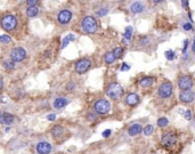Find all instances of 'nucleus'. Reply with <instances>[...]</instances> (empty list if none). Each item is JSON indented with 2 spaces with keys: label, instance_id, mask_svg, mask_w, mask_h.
Instances as JSON below:
<instances>
[{
  "label": "nucleus",
  "instance_id": "nucleus-7",
  "mask_svg": "<svg viewBox=\"0 0 195 154\" xmlns=\"http://www.w3.org/2000/svg\"><path fill=\"white\" fill-rule=\"evenodd\" d=\"M177 85L180 90H189L193 88L194 86V80L191 76L187 74H182L177 79Z\"/></svg>",
  "mask_w": 195,
  "mask_h": 154
},
{
  "label": "nucleus",
  "instance_id": "nucleus-20",
  "mask_svg": "<svg viewBox=\"0 0 195 154\" xmlns=\"http://www.w3.org/2000/svg\"><path fill=\"white\" fill-rule=\"evenodd\" d=\"M115 61H117V57L114 56L113 51H107V52H105V55H104L105 64L112 65V64H114V63H115Z\"/></svg>",
  "mask_w": 195,
  "mask_h": 154
},
{
  "label": "nucleus",
  "instance_id": "nucleus-32",
  "mask_svg": "<svg viewBox=\"0 0 195 154\" xmlns=\"http://www.w3.org/2000/svg\"><path fill=\"white\" fill-rule=\"evenodd\" d=\"M107 13H108V9H107V8H102V9H99V10L96 12V15H97L98 17H103V16H105Z\"/></svg>",
  "mask_w": 195,
  "mask_h": 154
},
{
  "label": "nucleus",
  "instance_id": "nucleus-27",
  "mask_svg": "<svg viewBox=\"0 0 195 154\" xmlns=\"http://www.w3.org/2000/svg\"><path fill=\"white\" fill-rule=\"evenodd\" d=\"M164 56H166V58H167L168 61H170V62L176 58V54H175L173 50H167L164 52Z\"/></svg>",
  "mask_w": 195,
  "mask_h": 154
},
{
  "label": "nucleus",
  "instance_id": "nucleus-33",
  "mask_svg": "<svg viewBox=\"0 0 195 154\" xmlns=\"http://www.w3.org/2000/svg\"><path fill=\"white\" fill-rule=\"evenodd\" d=\"M188 46H189V41H188V39H185L184 40V47H182V55H186V52H187V49H188Z\"/></svg>",
  "mask_w": 195,
  "mask_h": 154
},
{
  "label": "nucleus",
  "instance_id": "nucleus-6",
  "mask_svg": "<svg viewBox=\"0 0 195 154\" xmlns=\"http://www.w3.org/2000/svg\"><path fill=\"white\" fill-rule=\"evenodd\" d=\"M1 27L6 31H13L17 26V18L14 15H5L0 21Z\"/></svg>",
  "mask_w": 195,
  "mask_h": 154
},
{
  "label": "nucleus",
  "instance_id": "nucleus-2",
  "mask_svg": "<svg viewBox=\"0 0 195 154\" xmlns=\"http://www.w3.org/2000/svg\"><path fill=\"white\" fill-rule=\"evenodd\" d=\"M123 92H124L123 87H122L120 83H117V82H112V83H110V85L107 86V88H106V95H107L111 99H113V101L120 99V98L122 97Z\"/></svg>",
  "mask_w": 195,
  "mask_h": 154
},
{
  "label": "nucleus",
  "instance_id": "nucleus-22",
  "mask_svg": "<svg viewBox=\"0 0 195 154\" xmlns=\"http://www.w3.org/2000/svg\"><path fill=\"white\" fill-rule=\"evenodd\" d=\"M75 39H77V37H75L74 34H72V33L67 34L66 37H64L63 41H62V46H61V48H62V49L66 48V47H67V45H68V43H70L71 41H74Z\"/></svg>",
  "mask_w": 195,
  "mask_h": 154
},
{
  "label": "nucleus",
  "instance_id": "nucleus-26",
  "mask_svg": "<svg viewBox=\"0 0 195 154\" xmlns=\"http://www.w3.org/2000/svg\"><path fill=\"white\" fill-rule=\"evenodd\" d=\"M113 54H114V56L117 58H121L122 57V55H123V48L122 47H117V48H114L113 49Z\"/></svg>",
  "mask_w": 195,
  "mask_h": 154
},
{
  "label": "nucleus",
  "instance_id": "nucleus-43",
  "mask_svg": "<svg viewBox=\"0 0 195 154\" xmlns=\"http://www.w3.org/2000/svg\"><path fill=\"white\" fill-rule=\"evenodd\" d=\"M192 51L195 52V38H194V41H193V45H192Z\"/></svg>",
  "mask_w": 195,
  "mask_h": 154
},
{
  "label": "nucleus",
  "instance_id": "nucleus-47",
  "mask_svg": "<svg viewBox=\"0 0 195 154\" xmlns=\"http://www.w3.org/2000/svg\"><path fill=\"white\" fill-rule=\"evenodd\" d=\"M1 114H2V112H1V111H0V116H1Z\"/></svg>",
  "mask_w": 195,
  "mask_h": 154
},
{
  "label": "nucleus",
  "instance_id": "nucleus-17",
  "mask_svg": "<svg viewBox=\"0 0 195 154\" xmlns=\"http://www.w3.org/2000/svg\"><path fill=\"white\" fill-rule=\"evenodd\" d=\"M129 9L132 14H139L142 13V12H144L145 5H144L143 2H140V1H136V2H133V4L130 5Z\"/></svg>",
  "mask_w": 195,
  "mask_h": 154
},
{
  "label": "nucleus",
  "instance_id": "nucleus-30",
  "mask_svg": "<svg viewBox=\"0 0 195 154\" xmlns=\"http://www.w3.org/2000/svg\"><path fill=\"white\" fill-rule=\"evenodd\" d=\"M10 41H12V38H10L9 36H7V34L0 36V42H1V43H9Z\"/></svg>",
  "mask_w": 195,
  "mask_h": 154
},
{
  "label": "nucleus",
  "instance_id": "nucleus-19",
  "mask_svg": "<svg viewBox=\"0 0 195 154\" xmlns=\"http://www.w3.org/2000/svg\"><path fill=\"white\" fill-rule=\"evenodd\" d=\"M68 104V101L64 98V97H58V98H56L54 103H52V106L55 107V108H57V110H59V108H63L65 107L66 105Z\"/></svg>",
  "mask_w": 195,
  "mask_h": 154
},
{
  "label": "nucleus",
  "instance_id": "nucleus-39",
  "mask_svg": "<svg viewBox=\"0 0 195 154\" xmlns=\"http://www.w3.org/2000/svg\"><path fill=\"white\" fill-rule=\"evenodd\" d=\"M66 88H67V90H68V91H72V90L75 89V83L71 81V82L67 85V87H66Z\"/></svg>",
  "mask_w": 195,
  "mask_h": 154
},
{
  "label": "nucleus",
  "instance_id": "nucleus-8",
  "mask_svg": "<svg viewBox=\"0 0 195 154\" xmlns=\"http://www.w3.org/2000/svg\"><path fill=\"white\" fill-rule=\"evenodd\" d=\"M9 57H10V60L13 61L14 63L22 62L26 57V51L22 47H16V48L12 49L10 54H9Z\"/></svg>",
  "mask_w": 195,
  "mask_h": 154
},
{
  "label": "nucleus",
  "instance_id": "nucleus-24",
  "mask_svg": "<svg viewBox=\"0 0 195 154\" xmlns=\"http://www.w3.org/2000/svg\"><path fill=\"white\" fill-rule=\"evenodd\" d=\"M154 131H155V128H154L153 125H146L143 128V134H144V136H146V137L152 136V135L154 134Z\"/></svg>",
  "mask_w": 195,
  "mask_h": 154
},
{
  "label": "nucleus",
  "instance_id": "nucleus-36",
  "mask_svg": "<svg viewBox=\"0 0 195 154\" xmlns=\"http://www.w3.org/2000/svg\"><path fill=\"white\" fill-rule=\"evenodd\" d=\"M120 70L121 71H129L130 70V65L128 64V63H122V65H121V67H120Z\"/></svg>",
  "mask_w": 195,
  "mask_h": 154
},
{
  "label": "nucleus",
  "instance_id": "nucleus-46",
  "mask_svg": "<svg viewBox=\"0 0 195 154\" xmlns=\"http://www.w3.org/2000/svg\"><path fill=\"white\" fill-rule=\"evenodd\" d=\"M161 1H163V0H154L155 4H159V2H161Z\"/></svg>",
  "mask_w": 195,
  "mask_h": 154
},
{
  "label": "nucleus",
  "instance_id": "nucleus-11",
  "mask_svg": "<svg viewBox=\"0 0 195 154\" xmlns=\"http://www.w3.org/2000/svg\"><path fill=\"white\" fill-rule=\"evenodd\" d=\"M143 128H144L143 125L136 122V123L130 125L127 132H128V135H129L130 137H136V136H138V135H140L143 132Z\"/></svg>",
  "mask_w": 195,
  "mask_h": 154
},
{
  "label": "nucleus",
  "instance_id": "nucleus-3",
  "mask_svg": "<svg viewBox=\"0 0 195 154\" xmlns=\"http://www.w3.org/2000/svg\"><path fill=\"white\" fill-rule=\"evenodd\" d=\"M81 29L85 33H88V34L95 33L98 29V24H97L96 18L92 17V16H86L81 22Z\"/></svg>",
  "mask_w": 195,
  "mask_h": 154
},
{
  "label": "nucleus",
  "instance_id": "nucleus-5",
  "mask_svg": "<svg viewBox=\"0 0 195 154\" xmlns=\"http://www.w3.org/2000/svg\"><path fill=\"white\" fill-rule=\"evenodd\" d=\"M172 92H173V86L170 81L162 82L157 88V95L162 99H168L169 97H171Z\"/></svg>",
  "mask_w": 195,
  "mask_h": 154
},
{
  "label": "nucleus",
  "instance_id": "nucleus-31",
  "mask_svg": "<svg viewBox=\"0 0 195 154\" xmlns=\"http://www.w3.org/2000/svg\"><path fill=\"white\" fill-rule=\"evenodd\" d=\"M87 120L90 121V122L96 121V120H97V113H96V112H90V113H88V114H87Z\"/></svg>",
  "mask_w": 195,
  "mask_h": 154
},
{
  "label": "nucleus",
  "instance_id": "nucleus-45",
  "mask_svg": "<svg viewBox=\"0 0 195 154\" xmlns=\"http://www.w3.org/2000/svg\"><path fill=\"white\" fill-rule=\"evenodd\" d=\"M49 54H50V51H47V52L45 51V56H47V57H49V56H50Z\"/></svg>",
  "mask_w": 195,
  "mask_h": 154
},
{
  "label": "nucleus",
  "instance_id": "nucleus-28",
  "mask_svg": "<svg viewBox=\"0 0 195 154\" xmlns=\"http://www.w3.org/2000/svg\"><path fill=\"white\" fill-rule=\"evenodd\" d=\"M3 67L6 70H13L14 67H15V63H14L12 60L10 61H5L3 62Z\"/></svg>",
  "mask_w": 195,
  "mask_h": 154
},
{
  "label": "nucleus",
  "instance_id": "nucleus-18",
  "mask_svg": "<svg viewBox=\"0 0 195 154\" xmlns=\"http://www.w3.org/2000/svg\"><path fill=\"white\" fill-rule=\"evenodd\" d=\"M50 132H52L54 138H61V137H63V135H64L65 129L63 128L62 126H59V125H56V126L52 127Z\"/></svg>",
  "mask_w": 195,
  "mask_h": 154
},
{
  "label": "nucleus",
  "instance_id": "nucleus-34",
  "mask_svg": "<svg viewBox=\"0 0 195 154\" xmlns=\"http://www.w3.org/2000/svg\"><path fill=\"white\" fill-rule=\"evenodd\" d=\"M182 29L185 31H192L193 30V25H192V23H184L182 24Z\"/></svg>",
  "mask_w": 195,
  "mask_h": 154
},
{
  "label": "nucleus",
  "instance_id": "nucleus-16",
  "mask_svg": "<svg viewBox=\"0 0 195 154\" xmlns=\"http://www.w3.org/2000/svg\"><path fill=\"white\" fill-rule=\"evenodd\" d=\"M15 120V116L12 114V113H8V112H2V114L0 116V123L2 125H12Z\"/></svg>",
  "mask_w": 195,
  "mask_h": 154
},
{
  "label": "nucleus",
  "instance_id": "nucleus-29",
  "mask_svg": "<svg viewBox=\"0 0 195 154\" xmlns=\"http://www.w3.org/2000/svg\"><path fill=\"white\" fill-rule=\"evenodd\" d=\"M184 118H185L186 121L193 120V113H192V111H191V110H186V111L184 112Z\"/></svg>",
  "mask_w": 195,
  "mask_h": 154
},
{
  "label": "nucleus",
  "instance_id": "nucleus-14",
  "mask_svg": "<svg viewBox=\"0 0 195 154\" xmlns=\"http://www.w3.org/2000/svg\"><path fill=\"white\" fill-rule=\"evenodd\" d=\"M139 102H140V98H139V96H138L136 92H129V94L126 96V98H124V103H126L128 106H131V107L138 105Z\"/></svg>",
  "mask_w": 195,
  "mask_h": 154
},
{
  "label": "nucleus",
  "instance_id": "nucleus-4",
  "mask_svg": "<svg viewBox=\"0 0 195 154\" xmlns=\"http://www.w3.org/2000/svg\"><path fill=\"white\" fill-rule=\"evenodd\" d=\"M94 111L99 116L107 114L111 111V103L105 98H101V99L96 101L94 104Z\"/></svg>",
  "mask_w": 195,
  "mask_h": 154
},
{
  "label": "nucleus",
  "instance_id": "nucleus-23",
  "mask_svg": "<svg viewBox=\"0 0 195 154\" xmlns=\"http://www.w3.org/2000/svg\"><path fill=\"white\" fill-rule=\"evenodd\" d=\"M132 32H133V27L132 26H127L126 27V31L123 33V40H124V42H129L130 40H131Z\"/></svg>",
  "mask_w": 195,
  "mask_h": 154
},
{
  "label": "nucleus",
  "instance_id": "nucleus-13",
  "mask_svg": "<svg viewBox=\"0 0 195 154\" xmlns=\"http://www.w3.org/2000/svg\"><path fill=\"white\" fill-rule=\"evenodd\" d=\"M71 18H72V13L70 12V10H61L58 15H57V21H58V23L59 24H67L70 21H71Z\"/></svg>",
  "mask_w": 195,
  "mask_h": 154
},
{
  "label": "nucleus",
  "instance_id": "nucleus-38",
  "mask_svg": "<svg viewBox=\"0 0 195 154\" xmlns=\"http://www.w3.org/2000/svg\"><path fill=\"white\" fill-rule=\"evenodd\" d=\"M147 43H148V39L146 38V37H143V38L139 40V45L140 46H146Z\"/></svg>",
  "mask_w": 195,
  "mask_h": 154
},
{
  "label": "nucleus",
  "instance_id": "nucleus-12",
  "mask_svg": "<svg viewBox=\"0 0 195 154\" xmlns=\"http://www.w3.org/2000/svg\"><path fill=\"white\" fill-rule=\"evenodd\" d=\"M36 150L39 154H49L52 152V147L48 141H39L36 145Z\"/></svg>",
  "mask_w": 195,
  "mask_h": 154
},
{
  "label": "nucleus",
  "instance_id": "nucleus-44",
  "mask_svg": "<svg viewBox=\"0 0 195 154\" xmlns=\"http://www.w3.org/2000/svg\"><path fill=\"white\" fill-rule=\"evenodd\" d=\"M1 103H2V104H6V103H7V101H6L5 97H1Z\"/></svg>",
  "mask_w": 195,
  "mask_h": 154
},
{
  "label": "nucleus",
  "instance_id": "nucleus-9",
  "mask_svg": "<svg viewBox=\"0 0 195 154\" xmlns=\"http://www.w3.org/2000/svg\"><path fill=\"white\" fill-rule=\"evenodd\" d=\"M179 101L182 103V104H186V105H189L195 101V94L192 89L189 90H182L180 94H179Z\"/></svg>",
  "mask_w": 195,
  "mask_h": 154
},
{
  "label": "nucleus",
  "instance_id": "nucleus-40",
  "mask_svg": "<svg viewBox=\"0 0 195 154\" xmlns=\"http://www.w3.org/2000/svg\"><path fill=\"white\" fill-rule=\"evenodd\" d=\"M47 119H48L49 121H54V120H56V116H55V114H48V116H47Z\"/></svg>",
  "mask_w": 195,
  "mask_h": 154
},
{
  "label": "nucleus",
  "instance_id": "nucleus-37",
  "mask_svg": "<svg viewBox=\"0 0 195 154\" xmlns=\"http://www.w3.org/2000/svg\"><path fill=\"white\" fill-rule=\"evenodd\" d=\"M38 1L39 0H26V4H27L29 7H33V6H36L38 4Z\"/></svg>",
  "mask_w": 195,
  "mask_h": 154
},
{
  "label": "nucleus",
  "instance_id": "nucleus-10",
  "mask_svg": "<svg viewBox=\"0 0 195 154\" xmlns=\"http://www.w3.org/2000/svg\"><path fill=\"white\" fill-rule=\"evenodd\" d=\"M91 66V61L88 60V58H82L77 62L75 64V72L79 73V74H83L86 73Z\"/></svg>",
  "mask_w": 195,
  "mask_h": 154
},
{
  "label": "nucleus",
  "instance_id": "nucleus-1",
  "mask_svg": "<svg viewBox=\"0 0 195 154\" xmlns=\"http://www.w3.org/2000/svg\"><path fill=\"white\" fill-rule=\"evenodd\" d=\"M178 135L173 130H164L161 134L160 143L166 148H173L178 144Z\"/></svg>",
  "mask_w": 195,
  "mask_h": 154
},
{
  "label": "nucleus",
  "instance_id": "nucleus-41",
  "mask_svg": "<svg viewBox=\"0 0 195 154\" xmlns=\"http://www.w3.org/2000/svg\"><path fill=\"white\" fill-rule=\"evenodd\" d=\"M182 5L184 8H188V0H182Z\"/></svg>",
  "mask_w": 195,
  "mask_h": 154
},
{
  "label": "nucleus",
  "instance_id": "nucleus-35",
  "mask_svg": "<svg viewBox=\"0 0 195 154\" xmlns=\"http://www.w3.org/2000/svg\"><path fill=\"white\" fill-rule=\"evenodd\" d=\"M111 135H112V130H111V129H106V130L103 131V134H102V136H103L104 138H108Z\"/></svg>",
  "mask_w": 195,
  "mask_h": 154
},
{
  "label": "nucleus",
  "instance_id": "nucleus-42",
  "mask_svg": "<svg viewBox=\"0 0 195 154\" xmlns=\"http://www.w3.org/2000/svg\"><path fill=\"white\" fill-rule=\"evenodd\" d=\"M3 88V80H2V78H0V90Z\"/></svg>",
  "mask_w": 195,
  "mask_h": 154
},
{
  "label": "nucleus",
  "instance_id": "nucleus-48",
  "mask_svg": "<svg viewBox=\"0 0 195 154\" xmlns=\"http://www.w3.org/2000/svg\"><path fill=\"white\" fill-rule=\"evenodd\" d=\"M193 119H194V122H195V116H193Z\"/></svg>",
  "mask_w": 195,
  "mask_h": 154
},
{
  "label": "nucleus",
  "instance_id": "nucleus-25",
  "mask_svg": "<svg viewBox=\"0 0 195 154\" xmlns=\"http://www.w3.org/2000/svg\"><path fill=\"white\" fill-rule=\"evenodd\" d=\"M39 14V8L37 6H33V7H29L26 9V15L27 17H34Z\"/></svg>",
  "mask_w": 195,
  "mask_h": 154
},
{
  "label": "nucleus",
  "instance_id": "nucleus-15",
  "mask_svg": "<svg viewBox=\"0 0 195 154\" xmlns=\"http://www.w3.org/2000/svg\"><path fill=\"white\" fill-rule=\"evenodd\" d=\"M155 82V78L151 77V76H145V77L140 78L138 80V86L142 88H150L154 85Z\"/></svg>",
  "mask_w": 195,
  "mask_h": 154
},
{
  "label": "nucleus",
  "instance_id": "nucleus-21",
  "mask_svg": "<svg viewBox=\"0 0 195 154\" xmlns=\"http://www.w3.org/2000/svg\"><path fill=\"white\" fill-rule=\"evenodd\" d=\"M169 123H170L169 119L166 118V116H161V118H159L157 121H156V126L160 129H166L169 126Z\"/></svg>",
  "mask_w": 195,
  "mask_h": 154
}]
</instances>
